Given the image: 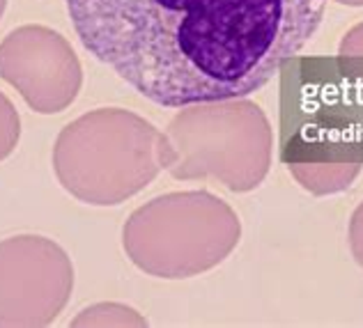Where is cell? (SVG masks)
Segmentation results:
<instances>
[{
	"label": "cell",
	"mask_w": 363,
	"mask_h": 328,
	"mask_svg": "<svg viewBox=\"0 0 363 328\" xmlns=\"http://www.w3.org/2000/svg\"><path fill=\"white\" fill-rule=\"evenodd\" d=\"M327 0H67L85 51L152 103L244 99L313 40Z\"/></svg>",
	"instance_id": "obj_1"
},
{
	"label": "cell",
	"mask_w": 363,
	"mask_h": 328,
	"mask_svg": "<svg viewBox=\"0 0 363 328\" xmlns=\"http://www.w3.org/2000/svg\"><path fill=\"white\" fill-rule=\"evenodd\" d=\"M166 133L124 108H97L60 131L53 170L62 188L94 207L133 198L168 170Z\"/></svg>",
	"instance_id": "obj_2"
},
{
	"label": "cell",
	"mask_w": 363,
	"mask_h": 328,
	"mask_svg": "<svg viewBox=\"0 0 363 328\" xmlns=\"http://www.w3.org/2000/svg\"><path fill=\"white\" fill-rule=\"evenodd\" d=\"M240 218L207 191L166 193L138 207L122 230L124 253L140 271L166 281L209 271L235 250Z\"/></svg>",
	"instance_id": "obj_3"
},
{
	"label": "cell",
	"mask_w": 363,
	"mask_h": 328,
	"mask_svg": "<svg viewBox=\"0 0 363 328\" xmlns=\"http://www.w3.org/2000/svg\"><path fill=\"white\" fill-rule=\"evenodd\" d=\"M168 172L175 179L214 177L233 193L262 184L272 166L274 133L260 106L225 99L184 106L168 124Z\"/></svg>",
	"instance_id": "obj_4"
},
{
	"label": "cell",
	"mask_w": 363,
	"mask_h": 328,
	"mask_svg": "<svg viewBox=\"0 0 363 328\" xmlns=\"http://www.w3.org/2000/svg\"><path fill=\"white\" fill-rule=\"evenodd\" d=\"M72 289V259L55 241L40 234L0 241V328L53 324Z\"/></svg>",
	"instance_id": "obj_5"
},
{
	"label": "cell",
	"mask_w": 363,
	"mask_h": 328,
	"mask_svg": "<svg viewBox=\"0 0 363 328\" xmlns=\"http://www.w3.org/2000/svg\"><path fill=\"white\" fill-rule=\"evenodd\" d=\"M0 79L35 113L53 115L74 103L83 69L60 33L46 26H21L0 42Z\"/></svg>",
	"instance_id": "obj_6"
},
{
	"label": "cell",
	"mask_w": 363,
	"mask_h": 328,
	"mask_svg": "<svg viewBox=\"0 0 363 328\" xmlns=\"http://www.w3.org/2000/svg\"><path fill=\"white\" fill-rule=\"evenodd\" d=\"M363 168L361 161H292L290 172L299 184L315 196H331L350 188Z\"/></svg>",
	"instance_id": "obj_7"
},
{
	"label": "cell",
	"mask_w": 363,
	"mask_h": 328,
	"mask_svg": "<svg viewBox=\"0 0 363 328\" xmlns=\"http://www.w3.org/2000/svg\"><path fill=\"white\" fill-rule=\"evenodd\" d=\"M72 326H147L145 317L120 303H99L83 310Z\"/></svg>",
	"instance_id": "obj_8"
},
{
	"label": "cell",
	"mask_w": 363,
	"mask_h": 328,
	"mask_svg": "<svg viewBox=\"0 0 363 328\" xmlns=\"http://www.w3.org/2000/svg\"><path fill=\"white\" fill-rule=\"evenodd\" d=\"M18 138H21V118L14 103L0 92V161L16 149Z\"/></svg>",
	"instance_id": "obj_9"
},
{
	"label": "cell",
	"mask_w": 363,
	"mask_h": 328,
	"mask_svg": "<svg viewBox=\"0 0 363 328\" xmlns=\"http://www.w3.org/2000/svg\"><path fill=\"white\" fill-rule=\"evenodd\" d=\"M350 246L352 253H354L357 262L363 266V202L357 207L354 216H352L350 223Z\"/></svg>",
	"instance_id": "obj_10"
},
{
	"label": "cell",
	"mask_w": 363,
	"mask_h": 328,
	"mask_svg": "<svg viewBox=\"0 0 363 328\" xmlns=\"http://www.w3.org/2000/svg\"><path fill=\"white\" fill-rule=\"evenodd\" d=\"M340 55L342 57H363V23L352 28V30L342 37Z\"/></svg>",
	"instance_id": "obj_11"
},
{
	"label": "cell",
	"mask_w": 363,
	"mask_h": 328,
	"mask_svg": "<svg viewBox=\"0 0 363 328\" xmlns=\"http://www.w3.org/2000/svg\"><path fill=\"white\" fill-rule=\"evenodd\" d=\"M340 5H350V7H363V0H336Z\"/></svg>",
	"instance_id": "obj_12"
},
{
	"label": "cell",
	"mask_w": 363,
	"mask_h": 328,
	"mask_svg": "<svg viewBox=\"0 0 363 328\" xmlns=\"http://www.w3.org/2000/svg\"><path fill=\"white\" fill-rule=\"evenodd\" d=\"M5 5H7V0H0V16H3V12H5Z\"/></svg>",
	"instance_id": "obj_13"
}]
</instances>
